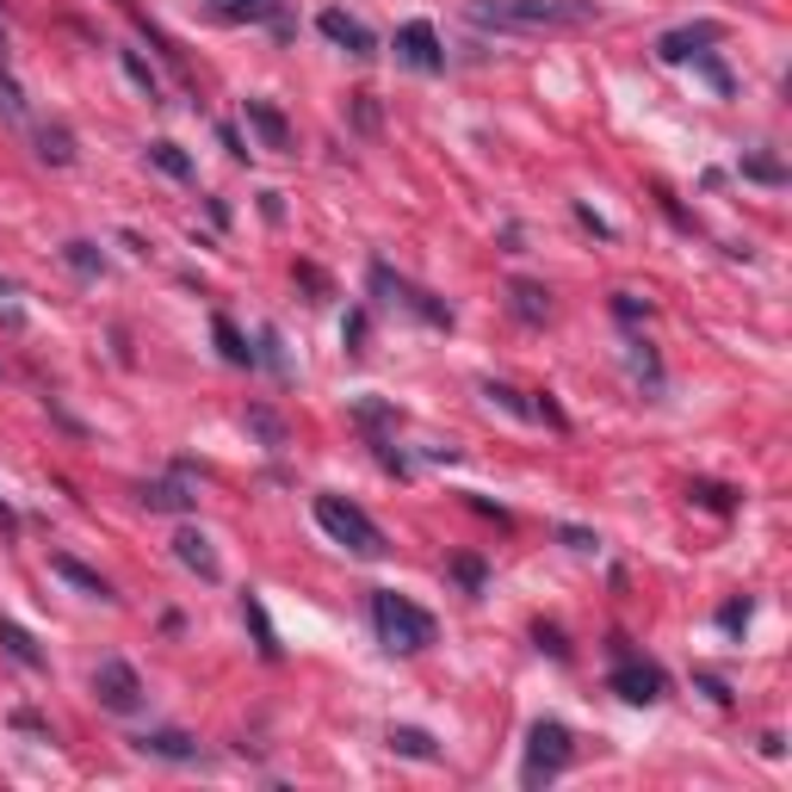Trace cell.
<instances>
[{
  "label": "cell",
  "mask_w": 792,
  "mask_h": 792,
  "mask_svg": "<svg viewBox=\"0 0 792 792\" xmlns=\"http://www.w3.org/2000/svg\"><path fill=\"white\" fill-rule=\"evenodd\" d=\"M471 19L496 32H558V25L601 19V7L594 0H471Z\"/></svg>",
  "instance_id": "1"
},
{
  "label": "cell",
  "mask_w": 792,
  "mask_h": 792,
  "mask_svg": "<svg viewBox=\"0 0 792 792\" xmlns=\"http://www.w3.org/2000/svg\"><path fill=\"white\" fill-rule=\"evenodd\" d=\"M372 625H378V637H384V651H397V656H421L440 637L434 613L397 589H372Z\"/></svg>",
  "instance_id": "2"
},
{
  "label": "cell",
  "mask_w": 792,
  "mask_h": 792,
  "mask_svg": "<svg viewBox=\"0 0 792 792\" xmlns=\"http://www.w3.org/2000/svg\"><path fill=\"white\" fill-rule=\"evenodd\" d=\"M316 527H323L335 545H347L353 558H366V563L390 558V539L378 532V520L366 508H353L347 496H316Z\"/></svg>",
  "instance_id": "3"
},
{
  "label": "cell",
  "mask_w": 792,
  "mask_h": 792,
  "mask_svg": "<svg viewBox=\"0 0 792 792\" xmlns=\"http://www.w3.org/2000/svg\"><path fill=\"white\" fill-rule=\"evenodd\" d=\"M570 761H575L570 725H563V718H539V725L527 730V761H520V780H527V786H545V780H558Z\"/></svg>",
  "instance_id": "4"
},
{
  "label": "cell",
  "mask_w": 792,
  "mask_h": 792,
  "mask_svg": "<svg viewBox=\"0 0 792 792\" xmlns=\"http://www.w3.org/2000/svg\"><path fill=\"white\" fill-rule=\"evenodd\" d=\"M613 644H620V668L606 675V687H613L625 706H656V699L668 694V675H663L656 663H644V656L625 651V637H613Z\"/></svg>",
  "instance_id": "5"
},
{
  "label": "cell",
  "mask_w": 792,
  "mask_h": 792,
  "mask_svg": "<svg viewBox=\"0 0 792 792\" xmlns=\"http://www.w3.org/2000/svg\"><path fill=\"white\" fill-rule=\"evenodd\" d=\"M372 292L378 297H390V304H403L409 316H421L427 328H452V304H440L434 292H421V285H409V279H397L384 261H372Z\"/></svg>",
  "instance_id": "6"
},
{
  "label": "cell",
  "mask_w": 792,
  "mask_h": 792,
  "mask_svg": "<svg viewBox=\"0 0 792 792\" xmlns=\"http://www.w3.org/2000/svg\"><path fill=\"white\" fill-rule=\"evenodd\" d=\"M94 699L106 706V712H118V718L142 712V675L125 663V656H106V663L94 668Z\"/></svg>",
  "instance_id": "7"
},
{
  "label": "cell",
  "mask_w": 792,
  "mask_h": 792,
  "mask_svg": "<svg viewBox=\"0 0 792 792\" xmlns=\"http://www.w3.org/2000/svg\"><path fill=\"white\" fill-rule=\"evenodd\" d=\"M397 63L415 68V75H446V44H440V32L427 25V19L397 25Z\"/></svg>",
  "instance_id": "8"
},
{
  "label": "cell",
  "mask_w": 792,
  "mask_h": 792,
  "mask_svg": "<svg viewBox=\"0 0 792 792\" xmlns=\"http://www.w3.org/2000/svg\"><path fill=\"white\" fill-rule=\"evenodd\" d=\"M316 32H323L335 50H347L353 63H372V56H378V38L366 32L353 13H341V7H323V13H316Z\"/></svg>",
  "instance_id": "9"
},
{
  "label": "cell",
  "mask_w": 792,
  "mask_h": 792,
  "mask_svg": "<svg viewBox=\"0 0 792 792\" xmlns=\"http://www.w3.org/2000/svg\"><path fill=\"white\" fill-rule=\"evenodd\" d=\"M712 44H725V25L718 19H699V25H682V32H663L656 38V63H694L699 50H712Z\"/></svg>",
  "instance_id": "10"
},
{
  "label": "cell",
  "mask_w": 792,
  "mask_h": 792,
  "mask_svg": "<svg viewBox=\"0 0 792 792\" xmlns=\"http://www.w3.org/2000/svg\"><path fill=\"white\" fill-rule=\"evenodd\" d=\"M242 118H249V130L266 142V149H279V156H292V118H285L273 99H242Z\"/></svg>",
  "instance_id": "11"
},
{
  "label": "cell",
  "mask_w": 792,
  "mask_h": 792,
  "mask_svg": "<svg viewBox=\"0 0 792 792\" xmlns=\"http://www.w3.org/2000/svg\"><path fill=\"white\" fill-rule=\"evenodd\" d=\"M173 558L187 563L199 582H223V558L211 551V539H204L199 527H180V532H173Z\"/></svg>",
  "instance_id": "12"
},
{
  "label": "cell",
  "mask_w": 792,
  "mask_h": 792,
  "mask_svg": "<svg viewBox=\"0 0 792 792\" xmlns=\"http://www.w3.org/2000/svg\"><path fill=\"white\" fill-rule=\"evenodd\" d=\"M204 13L218 25H273L285 13V0H204Z\"/></svg>",
  "instance_id": "13"
},
{
  "label": "cell",
  "mask_w": 792,
  "mask_h": 792,
  "mask_svg": "<svg viewBox=\"0 0 792 792\" xmlns=\"http://www.w3.org/2000/svg\"><path fill=\"white\" fill-rule=\"evenodd\" d=\"M137 496H142V508L149 514H192V501H199L187 489V465L173 471V477H161V483H142Z\"/></svg>",
  "instance_id": "14"
},
{
  "label": "cell",
  "mask_w": 792,
  "mask_h": 792,
  "mask_svg": "<svg viewBox=\"0 0 792 792\" xmlns=\"http://www.w3.org/2000/svg\"><path fill=\"white\" fill-rule=\"evenodd\" d=\"M508 310L520 316L527 328H545V323H551V292H545L539 279H514L508 285Z\"/></svg>",
  "instance_id": "15"
},
{
  "label": "cell",
  "mask_w": 792,
  "mask_h": 792,
  "mask_svg": "<svg viewBox=\"0 0 792 792\" xmlns=\"http://www.w3.org/2000/svg\"><path fill=\"white\" fill-rule=\"evenodd\" d=\"M50 570L63 575L68 589H81V594H94V601H118V594H112V582L99 570H87V563L81 558H68V551H50Z\"/></svg>",
  "instance_id": "16"
},
{
  "label": "cell",
  "mask_w": 792,
  "mask_h": 792,
  "mask_svg": "<svg viewBox=\"0 0 792 792\" xmlns=\"http://www.w3.org/2000/svg\"><path fill=\"white\" fill-rule=\"evenodd\" d=\"M137 756H156V761H199V743L187 730H142L137 737Z\"/></svg>",
  "instance_id": "17"
},
{
  "label": "cell",
  "mask_w": 792,
  "mask_h": 792,
  "mask_svg": "<svg viewBox=\"0 0 792 792\" xmlns=\"http://www.w3.org/2000/svg\"><path fill=\"white\" fill-rule=\"evenodd\" d=\"M0 644H7V656H13V663H25V668H32V675H44V668H50V656L38 651V637L25 632L19 620H0Z\"/></svg>",
  "instance_id": "18"
},
{
  "label": "cell",
  "mask_w": 792,
  "mask_h": 792,
  "mask_svg": "<svg viewBox=\"0 0 792 792\" xmlns=\"http://www.w3.org/2000/svg\"><path fill=\"white\" fill-rule=\"evenodd\" d=\"M397 756H409V761H440V743L427 737L421 725H390V737H384Z\"/></svg>",
  "instance_id": "19"
},
{
  "label": "cell",
  "mask_w": 792,
  "mask_h": 792,
  "mask_svg": "<svg viewBox=\"0 0 792 792\" xmlns=\"http://www.w3.org/2000/svg\"><path fill=\"white\" fill-rule=\"evenodd\" d=\"M242 620L254 625V644H261V656L266 663H279V632H273V620H266V606H261V594H242Z\"/></svg>",
  "instance_id": "20"
},
{
  "label": "cell",
  "mask_w": 792,
  "mask_h": 792,
  "mask_svg": "<svg viewBox=\"0 0 792 792\" xmlns=\"http://www.w3.org/2000/svg\"><path fill=\"white\" fill-rule=\"evenodd\" d=\"M249 427L261 434V446H266V452H285V446H292V427H285V421L273 415L266 403H249Z\"/></svg>",
  "instance_id": "21"
},
{
  "label": "cell",
  "mask_w": 792,
  "mask_h": 792,
  "mask_svg": "<svg viewBox=\"0 0 792 792\" xmlns=\"http://www.w3.org/2000/svg\"><path fill=\"white\" fill-rule=\"evenodd\" d=\"M38 156H44L50 168H68V161H75V130L68 125H44L38 130Z\"/></svg>",
  "instance_id": "22"
},
{
  "label": "cell",
  "mask_w": 792,
  "mask_h": 792,
  "mask_svg": "<svg viewBox=\"0 0 792 792\" xmlns=\"http://www.w3.org/2000/svg\"><path fill=\"white\" fill-rule=\"evenodd\" d=\"M211 335H218V353L230 359V366H254V347L242 341V328H235L230 316H211Z\"/></svg>",
  "instance_id": "23"
},
{
  "label": "cell",
  "mask_w": 792,
  "mask_h": 792,
  "mask_svg": "<svg viewBox=\"0 0 792 792\" xmlns=\"http://www.w3.org/2000/svg\"><path fill=\"white\" fill-rule=\"evenodd\" d=\"M63 261L75 266L81 279H99V273H106V254H99V242H87V235H75V242H63Z\"/></svg>",
  "instance_id": "24"
},
{
  "label": "cell",
  "mask_w": 792,
  "mask_h": 792,
  "mask_svg": "<svg viewBox=\"0 0 792 792\" xmlns=\"http://www.w3.org/2000/svg\"><path fill=\"white\" fill-rule=\"evenodd\" d=\"M149 161H156V168L168 173V180H192V156L180 149V142H168V137L149 142Z\"/></svg>",
  "instance_id": "25"
},
{
  "label": "cell",
  "mask_w": 792,
  "mask_h": 792,
  "mask_svg": "<svg viewBox=\"0 0 792 792\" xmlns=\"http://www.w3.org/2000/svg\"><path fill=\"white\" fill-rule=\"evenodd\" d=\"M743 180H761V187H786V161H780V156H743Z\"/></svg>",
  "instance_id": "26"
},
{
  "label": "cell",
  "mask_w": 792,
  "mask_h": 792,
  "mask_svg": "<svg viewBox=\"0 0 792 792\" xmlns=\"http://www.w3.org/2000/svg\"><path fill=\"white\" fill-rule=\"evenodd\" d=\"M118 63H125V75H130V81H137L142 94H149V99H161V81H156V68L142 63L137 50H118Z\"/></svg>",
  "instance_id": "27"
},
{
  "label": "cell",
  "mask_w": 792,
  "mask_h": 792,
  "mask_svg": "<svg viewBox=\"0 0 792 792\" xmlns=\"http://www.w3.org/2000/svg\"><path fill=\"white\" fill-rule=\"evenodd\" d=\"M452 582H458V589H471V594H483V582H489V563H483V558H452Z\"/></svg>",
  "instance_id": "28"
},
{
  "label": "cell",
  "mask_w": 792,
  "mask_h": 792,
  "mask_svg": "<svg viewBox=\"0 0 792 792\" xmlns=\"http://www.w3.org/2000/svg\"><path fill=\"white\" fill-rule=\"evenodd\" d=\"M366 335H372V316H366V310H347V323H341L347 353H366Z\"/></svg>",
  "instance_id": "29"
},
{
  "label": "cell",
  "mask_w": 792,
  "mask_h": 792,
  "mask_svg": "<svg viewBox=\"0 0 792 792\" xmlns=\"http://www.w3.org/2000/svg\"><path fill=\"white\" fill-rule=\"evenodd\" d=\"M687 496H694L699 508H712V514H730V508H737V496H730V489H718V483H694Z\"/></svg>",
  "instance_id": "30"
},
{
  "label": "cell",
  "mask_w": 792,
  "mask_h": 792,
  "mask_svg": "<svg viewBox=\"0 0 792 792\" xmlns=\"http://www.w3.org/2000/svg\"><path fill=\"white\" fill-rule=\"evenodd\" d=\"M694 63H699V75H706V81H712V87H718V94H730V68H725V63H718V56H712V50H699V56H694Z\"/></svg>",
  "instance_id": "31"
},
{
  "label": "cell",
  "mask_w": 792,
  "mask_h": 792,
  "mask_svg": "<svg viewBox=\"0 0 792 792\" xmlns=\"http://www.w3.org/2000/svg\"><path fill=\"white\" fill-rule=\"evenodd\" d=\"M613 316H620V323H644V316H651V304H644L637 292H620V297H613Z\"/></svg>",
  "instance_id": "32"
},
{
  "label": "cell",
  "mask_w": 792,
  "mask_h": 792,
  "mask_svg": "<svg viewBox=\"0 0 792 792\" xmlns=\"http://www.w3.org/2000/svg\"><path fill=\"white\" fill-rule=\"evenodd\" d=\"M718 625L725 632H749V601H725L718 606Z\"/></svg>",
  "instance_id": "33"
},
{
  "label": "cell",
  "mask_w": 792,
  "mask_h": 792,
  "mask_svg": "<svg viewBox=\"0 0 792 792\" xmlns=\"http://www.w3.org/2000/svg\"><path fill=\"white\" fill-rule=\"evenodd\" d=\"M532 637H539V651H551L558 663H570V644H563V632H558V625H539Z\"/></svg>",
  "instance_id": "34"
},
{
  "label": "cell",
  "mask_w": 792,
  "mask_h": 792,
  "mask_svg": "<svg viewBox=\"0 0 792 792\" xmlns=\"http://www.w3.org/2000/svg\"><path fill=\"white\" fill-rule=\"evenodd\" d=\"M558 539L570 545V551H601V539H594L589 527H558Z\"/></svg>",
  "instance_id": "35"
},
{
  "label": "cell",
  "mask_w": 792,
  "mask_h": 792,
  "mask_svg": "<svg viewBox=\"0 0 792 792\" xmlns=\"http://www.w3.org/2000/svg\"><path fill=\"white\" fill-rule=\"evenodd\" d=\"M0 112H7V118H25V94H19L7 75H0Z\"/></svg>",
  "instance_id": "36"
},
{
  "label": "cell",
  "mask_w": 792,
  "mask_h": 792,
  "mask_svg": "<svg viewBox=\"0 0 792 792\" xmlns=\"http://www.w3.org/2000/svg\"><path fill=\"white\" fill-rule=\"evenodd\" d=\"M353 118H359V130H378V106H372V94H359V99H353Z\"/></svg>",
  "instance_id": "37"
},
{
  "label": "cell",
  "mask_w": 792,
  "mask_h": 792,
  "mask_svg": "<svg viewBox=\"0 0 792 792\" xmlns=\"http://www.w3.org/2000/svg\"><path fill=\"white\" fill-rule=\"evenodd\" d=\"M532 415H539V421H551V427H570V421H563V409L551 403V397H539V403H532Z\"/></svg>",
  "instance_id": "38"
},
{
  "label": "cell",
  "mask_w": 792,
  "mask_h": 792,
  "mask_svg": "<svg viewBox=\"0 0 792 792\" xmlns=\"http://www.w3.org/2000/svg\"><path fill=\"white\" fill-rule=\"evenodd\" d=\"M13 725H19V730H32V737H50V725H44L38 712H13Z\"/></svg>",
  "instance_id": "39"
},
{
  "label": "cell",
  "mask_w": 792,
  "mask_h": 792,
  "mask_svg": "<svg viewBox=\"0 0 792 792\" xmlns=\"http://www.w3.org/2000/svg\"><path fill=\"white\" fill-rule=\"evenodd\" d=\"M297 279L310 285V292H316V297H328V279H323V273H316V266H297Z\"/></svg>",
  "instance_id": "40"
},
{
  "label": "cell",
  "mask_w": 792,
  "mask_h": 792,
  "mask_svg": "<svg viewBox=\"0 0 792 792\" xmlns=\"http://www.w3.org/2000/svg\"><path fill=\"white\" fill-rule=\"evenodd\" d=\"M0 527H7V532L19 527V514H13V501H7V496H0Z\"/></svg>",
  "instance_id": "41"
}]
</instances>
